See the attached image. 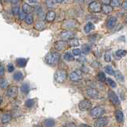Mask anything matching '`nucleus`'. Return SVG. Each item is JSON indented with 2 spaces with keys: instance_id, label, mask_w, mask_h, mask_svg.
Masks as SVG:
<instances>
[{
  "instance_id": "cd10ccee",
  "label": "nucleus",
  "mask_w": 127,
  "mask_h": 127,
  "mask_svg": "<svg viewBox=\"0 0 127 127\" xmlns=\"http://www.w3.org/2000/svg\"><path fill=\"white\" fill-rule=\"evenodd\" d=\"M64 59L67 61H72L75 60L74 57L70 53H66L64 55Z\"/></svg>"
},
{
  "instance_id": "f8f14e48",
  "label": "nucleus",
  "mask_w": 127,
  "mask_h": 127,
  "mask_svg": "<svg viewBox=\"0 0 127 127\" xmlns=\"http://www.w3.org/2000/svg\"><path fill=\"white\" fill-rule=\"evenodd\" d=\"M117 23V18L115 17H111L108 19V21L106 22V27L108 29H113L114 26Z\"/></svg>"
},
{
  "instance_id": "a878e982",
  "label": "nucleus",
  "mask_w": 127,
  "mask_h": 127,
  "mask_svg": "<svg viewBox=\"0 0 127 127\" xmlns=\"http://www.w3.org/2000/svg\"><path fill=\"white\" fill-rule=\"evenodd\" d=\"M9 85V83H8V81L6 79H3V78H0V87L2 89H6V87Z\"/></svg>"
},
{
  "instance_id": "49530a36",
  "label": "nucleus",
  "mask_w": 127,
  "mask_h": 127,
  "mask_svg": "<svg viewBox=\"0 0 127 127\" xmlns=\"http://www.w3.org/2000/svg\"><path fill=\"white\" fill-rule=\"evenodd\" d=\"M100 1L103 4H109L111 2V0H100Z\"/></svg>"
},
{
  "instance_id": "0eeeda50",
  "label": "nucleus",
  "mask_w": 127,
  "mask_h": 127,
  "mask_svg": "<svg viewBox=\"0 0 127 127\" xmlns=\"http://www.w3.org/2000/svg\"><path fill=\"white\" fill-rule=\"evenodd\" d=\"M82 75H83L82 71L79 70H77V71H72V72L70 74L69 77L71 81H78L79 79H82Z\"/></svg>"
},
{
  "instance_id": "6e6552de",
  "label": "nucleus",
  "mask_w": 127,
  "mask_h": 127,
  "mask_svg": "<svg viewBox=\"0 0 127 127\" xmlns=\"http://www.w3.org/2000/svg\"><path fill=\"white\" fill-rule=\"evenodd\" d=\"M18 93V88L17 87H11L6 91V95L10 98H16Z\"/></svg>"
},
{
  "instance_id": "dca6fc26",
  "label": "nucleus",
  "mask_w": 127,
  "mask_h": 127,
  "mask_svg": "<svg viewBox=\"0 0 127 127\" xmlns=\"http://www.w3.org/2000/svg\"><path fill=\"white\" fill-rule=\"evenodd\" d=\"M30 86L28 83H23L21 87V91L24 95H27L30 92Z\"/></svg>"
},
{
  "instance_id": "393cba45",
  "label": "nucleus",
  "mask_w": 127,
  "mask_h": 127,
  "mask_svg": "<svg viewBox=\"0 0 127 127\" xmlns=\"http://www.w3.org/2000/svg\"><path fill=\"white\" fill-rule=\"evenodd\" d=\"M127 52L126 50H123V49H119L118 51H116V53H115V56L118 57V58H122L123 57H125L126 55Z\"/></svg>"
},
{
  "instance_id": "9d476101",
  "label": "nucleus",
  "mask_w": 127,
  "mask_h": 127,
  "mask_svg": "<svg viewBox=\"0 0 127 127\" xmlns=\"http://www.w3.org/2000/svg\"><path fill=\"white\" fill-rule=\"evenodd\" d=\"M66 45H67V43L64 41H58L57 42H55L54 44L55 49L57 51H61L63 49H64L66 48Z\"/></svg>"
},
{
  "instance_id": "5701e85b",
  "label": "nucleus",
  "mask_w": 127,
  "mask_h": 127,
  "mask_svg": "<svg viewBox=\"0 0 127 127\" xmlns=\"http://www.w3.org/2000/svg\"><path fill=\"white\" fill-rule=\"evenodd\" d=\"M114 75H115V78H116V79H118V80L119 82H124V76L122 75V74L119 71H114Z\"/></svg>"
},
{
  "instance_id": "c756f323",
  "label": "nucleus",
  "mask_w": 127,
  "mask_h": 127,
  "mask_svg": "<svg viewBox=\"0 0 127 127\" xmlns=\"http://www.w3.org/2000/svg\"><path fill=\"white\" fill-rule=\"evenodd\" d=\"M90 50H91V46L87 45V44H85V45H83L82 46V53H83L84 54H88Z\"/></svg>"
},
{
  "instance_id": "473e14b6",
  "label": "nucleus",
  "mask_w": 127,
  "mask_h": 127,
  "mask_svg": "<svg viewBox=\"0 0 127 127\" xmlns=\"http://www.w3.org/2000/svg\"><path fill=\"white\" fill-rule=\"evenodd\" d=\"M121 5V0H111L110 6L112 7H118Z\"/></svg>"
},
{
  "instance_id": "f704fd0d",
  "label": "nucleus",
  "mask_w": 127,
  "mask_h": 127,
  "mask_svg": "<svg viewBox=\"0 0 127 127\" xmlns=\"http://www.w3.org/2000/svg\"><path fill=\"white\" fill-rule=\"evenodd\" d=\"M104 59L106 62H110L111 61V53L110 51H106L104 55Z\"/></svg>"
},
{
  "instance_id": "4c0bfd02",
  "label": "nucleus",
  "mask_w": 127,
  "mask_h": 127,
  "mask_svg": "<svg viewBox=\"0 0 127 127\" xmlns=\"http://www.w3.org/2000/svg\"><path fill=\"white\" fill-rule=\"evenodd\" d=\"M20 12V9L18 6H14L13 8H12V13H13L14 15H17L19 14Z\"/></svg>"
},
{
  "instance_id": "58836bf2",
  "label": "nucleus",
  "mask_w": 127,
  "mask_h": 127,
  "mask_svg": "<svg viewBox=\"0 0 127 127\" xmlns=\"http://www.w3.org/2000/svg\"><path fill=\"white\" fill-rule=\"evenodd\" d=\"M46 4L49 8H53L54 6V1L53 0H46Z\"/></svg>"
},
{
  "instance_id": "bb28decb",
  "label": "nucleus",
  "mask_w": 127,
  "mask_h": 127,
  "mask_svg": "<svg viewBox=\"0 0 127 127\" xmlns=\"http://www.w3.org/2000/svg\"><path fill=\"white\" fill-rule=\"evenodd\" d=\"M69 45H70V46H72V47L78 46L79 45V40L76 38H71L70 41H69Z\"/></svg>"
},
{
  "instance_id": "c03bdc74",
  "label": "nucleus",
  "mask_w": 127,
  "mask_h": 127,
  "mask_svg": "<svg viewBox=\"0 0 127 127\" xmlns=\"http://www.w3.org/2000/svg\"><path fill=\"white\" fill-rule=\"evenodd\" d=\"M35 11H36V13H37L38 15H41L42 14V10H41V8L40 7V6H36Z\"/></svg>"
},
{
  "instance_id": "7ed1b4c3",
  "label": "nucleus",
  "mask_w": 127,
  "mask_h": 127,
  "mask_svg": "<svg viewBox=\"0 0 127 127\" xmlns=\"http://www.w3.org/2000/svg\"><path fill=\"white\" fill-rule=\"evenodd\" d=\"M88 9L91 12H93V13H98L102 10V6L99 2L94 1L89 4Z\"/></svg>"
},
{
  "instance_id": "c85d7f7f",
  "label": "nucleus",
  "mask_w": 127,
  "mask_h": 127,
  "mask_svg": "<svg viewBox=\"0 0 127 127\" xmlns=\"http://www.w3.org/2000/svg\"><path fill=\"white\" fill-rule=\"evenodd\" d=\"M98 80L102 83H104L106 80V75L104 72H102V71H100V72L98 74Z\"/></svg>"
},
{
  "instance_id": "a19ab883",
  "label": "nucleus",
  "mask_w": 127,
  "mask_h": 127,
  "mask_svg": "<svg viewBox=\"0 0 127 127\" xmlns=\"http://www.w3.org/2000/svg\"><path fill=\"white\" fill-rule=\"evenodd\" d=\"M14 65L12 64H9L7 65V71H9V72H12V71H14Z\"/></svg>"
},
{
  "instance_id": "de8ad7c7",
  "label": "nucleus",
  "mask_w": 127,
  "mask_h": 127,
  "mask_svg": "<svg viewBox=\"0 0 127 127\" xmlns=\"http://www.w3.org/2000/svg\"><path fill=\"white\" fill-rule=\"evenodd\" d=\"M19 1H20V0H11V2L13 4H17Z\"/></svg>"
},
{
  "instance_id": "4468645a",
  "label": "nucleus",
  "mask_w": 127,
  "mask_h": 127,
  "mask_svg": "<svg viewBox=\"0 0 127 127\" xmlns=\"http://www.w3.org/2000/svg\"><path fill=\"white\" fill-rule=\"evenodd\" d=\"M11 119H12V116L10 114H4L2 117L1 122L2 124H7V123L10 122Z\"/></svg>"
},
{
  "instance_id": "a18cd8bd",
  "label": "nucleus",
  "mask_w": 127,
  "mask_h": 127,
  "mask_svg": "<svg viewBox=\"0 0 127 127\" xmlns=\"http://www.w3.org/2000/svg\"><path fill=\"white\" fill-rule=\"evenodd\" d=\"M122 7H123V9H124L125 10L127 11V1H125L124 2L122 3Z\"/></svg>"
},
{
  "instance_id": "5fc2aeb1",
  "label": "nucleus",
  "mask_w": 127,
  "mask_h": 127,
  "mask_svg": "<svg viewBox=\"0 0 127 127\" xmlns=\"http://www.w3.org/2000/svg\"><path fill=\"white\" fill-rule=\"evenodd\" d=\"M1 103H2V98H0V104H1Z\"/></svg>"
},
{
  "instance_id": "864d4df0",
  "label": "nucleus",
  "mask_w": 127,
  "mask_h": 127,
  "mask_svg": "<svg viewBox=\"0 0 127 127\" xmlns=\"http://www.w3.org/2000/svg\"><path fill=\"white\" fill-rule=\"evenodd\" d=\"M80 126H86V127H88V126H87V125H85V124H82Z\"/></svg>"
},
{
  "instance_id": "423d86ee",
  "label": "nucleus",
  "mask_w": 127,
  "mask_h": 127,
  "mask_svg": "<svg viewBox=\"0 0 127 127\" xmlns=\"http://www.w3.org/2000/svg\"><path fill=\"white\" fill-rule=\"evenodd\" d=\"M91 107V102L88 99H83V100L80 101L79 103V108L82 111L88 110Z\"/></svg>"
},
{
  "instance_id": "c9c22d12",
  "label": "nucleus",
  "mask_w": 127,
  "mask_h": 127,
  "mask_svg": "<svg viewBox=\"0 0 127 127\" xmlns=\"http://www.w3.org/2000/svg\"><path fill=\"white\" fill-rule=\"evenodd\" d=\"M35 28H36L37 30H41L44 29V28H45V24H44L42 22H38V23L36 24Z\"/></svg>"
},
{
  "instance_id": "7c9ffc66",
  "label": "nucleus",
  "mask_w": 127,
  "mask_h": 127,
  "mask_svg": "<svg viewBox=\"0 0 127 127\" xmlns=\"http://www.w3.org/2000/svg\"><path fill=\"white\" fill-rule=\"evenodd\" d=\"M105 71H106V72L107 74H109V75H114V69H113V67H111V66H110V65L105 67Z\"/></svg>"
},
{
  "instance_id": "72a5a7b5",
  "label": "nucleus",
  "mask_w": 127,
  "mask_h": 127,
  "mask_svg": "<svg viewBox=\"0 0 127 127\" xmlns=\"http://www.w3.org/2000/svg\"><path fill=\"white\" fill-rule=\"evenodd\" d=\"M35 103V101L34 99H28L26 102V106L28 107V108H32V107L33 106Z\"/></svg>"
},
{
  "instance_id": "603ef678",
  "label": "nucleus",
  "mask_w": 127,
  "mask_h": 127,
  "mask_svg": "<svg viewBox=\"0 0 127 127\" xmlns=\"http://www.w3.org/2000/svg\"><path fill=\"white\" fill-rule=\"evenodd\" d=\"M29 1H30V2L34 3V2H37V0H29Z\"/></svg>"
},
{
  "instance_id": "6e6d98bb",
  "label": "nucleus",
  "mask_w": 127,
  "mask_h": 127,
  "mask_svg": "<svg viewBox=\"0 0 127 127\" xmlns=\"http://www.w3.org/2000/svg\"><path fill=\"white\" fill-rule=\"evenodd\" d=\"M2 1H4V2H6V0H2Z\"/></svg>"
},
{
  "instance_id": "f03ea898",
  "label": "nucleus",
  "mask_w": 127,
  "mask_h": 127,
  "mask_svg": "<svg viewBox=\"0 0 127 127\" xmlns=\"http://www.w3.org/2000/svg\"><path fill=\"white\" fill-rule=\"evenodd\" d=\"M54 79L57 83H62L67 79V72L64 70H59L57 71H56V73L54 75Z\"/></svg>"
},
{
  "instance_id": "412c9836",
  "label": "nucleus",
  "mask_w": 127,
  "mask_h": 127,
  "mask_svg": "<svg viewBox=\"0 0 127 127\" xmlns=\"http://www.w3.org/2000/svg\"><path fill=\"white\" fill-rule=\"evenodd\" d=\"M43 126H47V127H51V126H55V122L53 119H46L43 122Z\"/></svg>"
},
{
  "instance_id": "ea45409f",
  "label": "nucleus",
  "mask_w": 127,
  "mask_h": 127,
  "mask_svg": "<svg viewBox=\"0 0 127 127\" xmlns=\"http://www.w3.org/2000/svg\"><path fill=\"white\" fill-rule=\"evenodd\" d=\"M81 53H82L81 50L79 49H74L72 50V53L75 56H80L81 55Z\"/></svg>"
},
{
  "instance_id": "b1692460",
  "label": "nucleus",
  "mask_w": 127,
  "mask_h": 127,
  "mask_svg": "<svg viewBox=\"0 0 127 127\" xmlns=\"http://www.w3.org/2000/svg\"><path fill=\"white\" fill-rule=\"evenodd\" d=\"M22 10L24 12H26V14H30L33 9H32V7L29 5V4L27 3H24L23 6H22Z\"/></svg>"
},
{
  "instance_id": "ddd939ff",
  "label": "nucleus",
  "mask_w": 127,
  "mask_h": 127,
  "mask_svg": "<svg viewBox=\"0 0 127 127\" xmlns=\"http://www.w3.org/2000/svg\"><path fill=\"white\" fill-rule=\"evenodd\" d=\"M27 61H28V59H25V58H18L15 61L16 64L18 65V67H26Z\"/></svg>"
},
{
  "instance_id": "79ce46f5",
  "label": "nucleus",
  "mask_w": 127,
  "mask_h": 127,
  "mask_svg": "<svg viewBox=\"0 0 127 127\" xmlns=\"http://www.w3.org/2000/svg\"><path fill=\"white\" fill-rule=\"evenodd\" d=\"M5 74V67H4L3 65H0V77H2V75H4Z\"/></svg>"
},
{
  "instance_id": "20e7f679",
  "label": "nucleus",
  "mask_w": 127,
  "mask_h": 127,
  "mask_svg": "<svg viewBox=\"0 0 127 127\" xmlns=\"http://www.w3.org/2000/svg\"><path fill=\"white\" fill-rule=\"evenodd\" d=\"M103 114H104V110H103V108H102V107H100V106L95 107V108L92 109L91 111V115L93 118H95L102 117L103 115Z\"/></svg>"
},
{
  "instance_id": "aec40b11",
  "label": "nucleus",
  "mask_w": 127,
  "mask_h": 127,
  "mask_svg": "<svg viewBox=\"0 0 127 127\" xmlns=\"http://www.w3.org/2000/svg\"><path fill=\"white\" fill-rule=\"evenodd\" d=\"M102 10L103 11V13L107 14L110 13V12L113 10V7L111 6H110V5H108V4H104V5L102 6Z\"/></svg>"
},
{
  "instance_id": "8fccbe9b",
  "label": "nucleus",
  "mask_w": 127,
  "mask_h": 127,
  "mask_svg": "<svg viewBox=\"0 0 127 127\" xmlns=\"http://www.w3.org/2000/svg\"><path fill=\"white\" fill-rule=\"evenodd\" d=\"M79 61H85L86 60L84 59V57H79Z\"/></svg>"
},
{
  "instance_id": "f3484780",
  "label": "nucleus",
  "mask_w": 127,
  "mask_h": 127,
  "mask_svg": "<svg viewBox=\"0 0 127 127\" xmlns=\"http://www.w3.org/2000/svg\"><path fill=\"white\" fill-rule=\"evenodd\" d=\"M74 35L75 34L73 33H71V32H63L61 35V37L62 39L67 40V39H71V37H73Z\"/></svg>"
},
{
  "instance_id": "9b49d317",
  "label": "nucleus",
  "mask_w": 127,
  "mask_h": 127,
  "mask_svg": "<svg viewBox=\"0 0 127 127\" xmlns=\"http://www.w3.org/2000/svg\"><path fill=\"white\" fill-rule=\"evenodd\" d=\"M87 95L91 98H97L98 97V92L93 88H90L87 90Z\"/></svg>"
},
{
  "instance_id": "3c124183",
  "label": "nucleus",
  "mask_w": 127,
  "mask_h": 127,
  "mask_svg": "<svg viewBox=\"0 0 127 127\" xmlns=\"http://www.w3.org/2000/svg\"><path fill=\"white\" fill-rule=\"evenodd\" d=\"M56 2H58V3H61V2H64V0H56Z\"/></svg>"
},
{
  "instance_id": "2f4dec72",
  "label": "nucleus",
  "mask_w": 127,
  "mask_h": 127,
  "mask_svg": "<svg viewBox=\"0 0 127 127\" xmlns=\"http://www.w3.org/2000/svg\"><path fill=\"white\" fill-rule=\"evenodd\" d=\"M25 21H26V22L28 24V25H31V24L33 23V16L28 14L26 15V18H25Z\"/></svg>"
},
{
  "instance_id": "a211bd4d",
  "label": "nucleus",
  "mask_w": 127,
  "mask_h": 127,
  "mask_svg": "<svg viewBox=\"0 0 127 127\" xmlns=\"http://www.w3.org/2000/svg\"><path fill=\"white\" fill-rule=\"evenodd\" d=\"M13 78L15 81H22V79H24V75L22 74V72H21V71H17V72H15L13 75Z\"/></svg>"
},
{
  "instance_id": "37998d69",
  "label": "nucleus",
  "mask_w": 127,
  "mask_h": 127,
  "mask_svg": "<svg viewBox=\"0 0 127 127\" xmlns=\"http://www.w3.org/2000/svg\"><path fill=\"white\" fill-rule=\"evenodd\" d=\"M19 15H20V18H21L22 20H24V19H25L26 18V12H24L23 10L22 11V12H20V13H19Z\"/></svg>"
},
{
  "instance_id": "4be33fe9",
  "label": "nucleus",
  "mask_w": 127,
  "mask_h": 127,
  "mask_svg": "<svg viewBox=\"0 0 127 127\" xmlns=\"http://www.w3.org/2000/svg\"><path fill=\"white\" fill-rule=\"evenodd\" d=\"M95 29L94 24L91 22H88L86 24V26H84V31L86 33H90L91 31H92Z\"/></svg>"
},
{
  "instance_id": "39448f33",
  "label": "nucleus",
  "mask_w": 127,
  "mask_h": 127,
  "mask_svg": "<svg viewBox=\"0 0 127 127\" xmlns=\"http://www.w3.org/2000/svg\"><path fill=\"white\" fill-rule=\"evenodd\" d=\"M108 96H109L110 101L112 102L114 105H115V106H119V105H120V100H119L118 95L115 94L113 91L110 90L108 91Z\"/></svg>"
},
{
  "instance_id": "e433bc0d",
  "label": "nucleus",
  "mask_w": 127,
  "mask_h": 127,
  "mask_svg": "<svg viewBox=\"0 0 127 127\" xmlns=\"http://www.w3.org/2000/svg\"><path fill=\"white\" fill-rule=\"evenodd\" d=\"M107 83H109V85L110 87H116L117 84H116V83H115L113 79H107Z\"/></svg>"
},
{
  "instance_id": "f257e3e1",
  "label": "nucleus",
  "mask_w": 127,
  "mask_h": 127,
  "mask_svg": "<svg viewBox=\"0 0 127 127\" xmlns=\"http://www.w3.org/2000/svg\"><path fill=\"white\" fill-rule=\"evenodd\" d=\"M60 60V54L57 53H54V52H51V53H48L45 57V61L49 65L54 66L57 64Z\"/></svg>"
},
{
  "instance_id": "2eb2a0df",
  "label": "nucleus",
  "mask_w": 127,
  "mask_h": 127,
  "mask_svg": "<svg viewBox=\"0 0 127 127\" xmlns=\"http://www.w3.org/2000/svg\"><path fill=\"white\" fill-rule=\"evenodd\" d=\"M115 118H116L118 122H122L123 120H124V115H123V113L121 110L115 111Z\"/></svg>"
},
{
  "instance_id": "09e8293b",
  "label": "nucleus",
  "mask_w": 127,
  "mask_h": 127,
  "mask_svg": "<svg viewBox=\"0 0 127 127\" xmlns=\"http://www.w3.org/2000/svg\"><path fill=\"white\" fill-rule=\"evenodd\" d=\"M65 126H75V125L73 123H69V124H66Z\"/></svg>"
},
{
  "instance_id": "1a4fd4ad",
  "label": "nucleus",
  "mask_w": 127,
  "mask_h": 127,
  "mask_svg": "<svg viewBox=\"0 0 127 127\" xmlns=\"http://www.w3.org/2000/svg\"><path fill=\"white\" fill-rule=\"evenodd\" d=\"M108 124V120H107L106 118H98L96 122H95V126L97 127H102V126H105Z\"/></svg>"
},
{
  "instance_id": "6ab92c4d",
  "label": "nucleus",
  "mask_w": 127,
  "mask_h": 127,
  "mask_svg": "<svg viewBox=\"0 0 127 127\" xmlns=\"http://www.w3.org/2000/svg\"><path fill=\"white\" fill-rule=\"evenodd\" d=\"M56 18V13L54 11H49L46 14V20L48 22H53Z\"/></svg>"
}]
</instances>
